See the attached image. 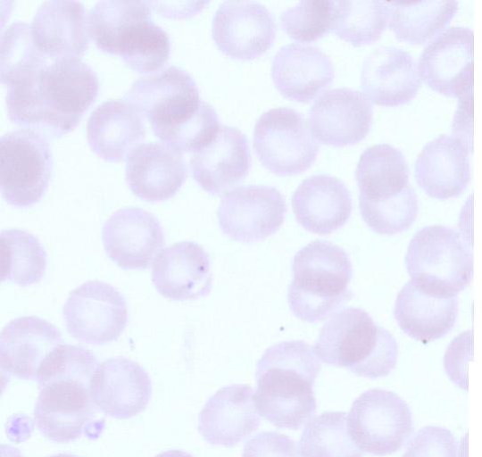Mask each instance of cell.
I'll use <instances>...</instances> for the list:
<instances>
[{
    "instance_id": "obj_1",
    "label": "cell",
    "mask_w": 482,
    "mask_h": 457,
    "mask_svg": "<svg viewBox=\"0 0 482 457\" xmlns=\"http://www.w3.org/2000/svg\"><path fill=\"white\" fill-rule=\"evenodd\" d=\"M98 88L96 72L79 57L49 60L7 85V113L17 124L60 137L78 125Z\"/></svg>"
},
{
    "instance_id": "obj_2",
    "label": "cell",
    "mask_w": 482,
    "mask_h": 457,
    "mask_svg": "<svg viewBox=\"0 0 482 457\" xmlns=\"http://www.w3.org/2000/svg\"><path fill=\"white\" fill-rule=\"evenodd\" d=\"M98 366L92 352L73 345H58L43 361L34 421L45 437L70 443L87 429L96 413L90 383Z\"/></svg>"
},
{
    "instance_id": "obj_3",
    "label": "cell",
    "mask_w": 482,
    "mask_h": 457,
    "mask_svg": "<svg viewBox=\"0 0 482 457\" xmlns=\"http://www.w3.org/2000/svg\"><path fill=\"white\" fill-rule=\"evenodd\" d=\"M123 99L149 120L155 136L177 150L196 145L213 124L215 109L201 99L192 76L175 65L137 79Z\"/></svg>"
},
{
    "instance_id": "obj_4",
    "label": "cell",
    "mask_w": 482,
    "mask_h": 457,
    "mask_svg": "<svg viewBox=\"0 0 482 457\" xmlns=\"http://www.w3.org/2000/svg\"><path fill=\"white\" fill-rule=\"evenodd\" d=\"M320 363L309 344L290 340L269 347L257 362L254 403L277 428L299 429L317 408L313 386Z\"/></svg>"
},
{
    "instance_id": "obj_5",
    "label": "cell",
    "mask_w": 482,
    "mask_h": 457,
    "mask_svg": "<svg viewBox=\"0 0 482 457\" xmlns=\"http://www.w3.org/2000/svg\"><path fill=\"white\" fill-rule=\"evenodd\" d=\"M149 1L101 0L90 9V36L100 49L119 54L138 72H152L169 59L168 33L152 20Z\"/></svg>"
},
{
    "instance_id": "obj_6",
    "label": "cell",
    "mask_w": 482,
    "mask_h": 457,
    "mask_svg": "<svg viewBox=\"0 0 482 457\" xmlns=\"http://www.w3.org/2000/svg\"><path fill=\"white\" fill-rule=\"evenodd\" d=\"M322 362L346 368L353 374L378 378L395 367V338L377 325L368 312L349 307L331 314L322 326L313 348Z\"/></svg>"
},
{
    "instance_id": "obj_7",
    "label": "cell",
    "mask_w": 482,
    "mask_h": 457,
    "mask_svg": "<svg viewBox=\"0 0 482 457\" xmlns=\"http://www.w3.org/2000/svg\"><path fill=\"white\" fill-rule=\"evenodd\" d=\"M292 271L287 301L302 320L321 321L352 298L348 285L353 267L348 253L328 241L315 240L299 250Z\"/></svg>"
},
{
    "instance_id": "obj_8",
    "label": "cell",
    "mask_w": 482,
    "mask_h": 457,
    "mask_svg": "<svg viewBox=\"0 0 482 457\" xmlns=\"http://www.w3.org/2000/svg\"><path fill=\"white\" fill-rule=\"evenodd\" d=\"M411 280L443 295L457 296L473 277V256L462 233L443 225L424 227L411 238L405 256Z\"/></svg>"
},
{
    "instance_id": "obj_9",
    "label": "cell",
    "mask_w": 482,
    "mask_h": 457,
    "mask_svg": "<svg viewBox=\"0 0 482 457\" xmlns=\"http://www.w3.org/2000/svg\"><path fill=\"white\" fill-rule=\"evenodd\" d=\"M52 148L37 130L21 128L0 137L1 194L7 204L27 208L45 195L53 171Z\"/></svg>"
},
{
    "instance_id": "obj_10",
    "label": "cell",
    "mask_w": 482,
    "mask_h": 457,
    "mask_svg": "<svg viewBox=\"0 0 482 457\" xmlns=\"http://www.w3.org/2000/svg\"><path fill=\"white\" fill-rule=\"evenodd\" d=\"M346 427L356 446L374 455L397 452L413 433L411 412L405 400L379 388L367 390L353 402Z\"/></svg>"
},
{
    "instance_id": "obj_11",
    "label": "cell",
    "mask_w": 482,
    "mask_h": 457,
    "mask_svg": "<svg viewBox=\"0 0 482 457\" xmlns=\"http://www.w3.org/2000/svg\"><path fill=\"white\" fill-rule=\"evenodd\" d=\"M253 148L266 169L278 176H292L313 164L320 146L301 112L289 107H278L265 112L257 120Z\"/></svg>"
},
{
    "instance_id": "obj_12",
    "label": "cell",
    "mask_w": 482,
    "mask_h": 457,
    "mask_svg": "<svg viewBox=\"0 0 482 457\" xmlns=\"http://www.w3.org/2000/svg\"><path fill=\"white\" fill-rule=\"evenodd\" d=\"M62 315L69 334L81 343L102 345L115 341L129 320L124 296L112 285L91 280L72 290Z\"/></svg>"
},
{
    "instance_id": "obj_13",
    "label": "cell",
    "mask_w": 482,
    "mask_h": 457,
    "mask_svg": "<svg viewBox=\"0 0 482 457\" xmlns=\"http://www.w3.org/2000/svg\"><path fill=\"white\" fill-rule=\"evenodd\" d=\"M286 212L285 197L276 187L250 185L226 193L218 207L217 217L227 237L250 244L275 234L282 226Z\"/></svg>"
},
{
    "instance_id": "obj_14",
    "label": "cell",
    "mask_w": 482,
    "mask_h": 457,
    "mask_svg": "<svg viewBox=\"0 0 482 457\" xmlns=\"http://www.w3.org/2000/svg\"><path fill=\"white\" fill-rule=\"evenodd\" d=\"M272 13L259 2L226 1L215 12L212 38L226 55L237 60H253L272 46L276 36Z\"/></svg>"
},
{
    "instance_id": "obj_15",
    "label": "cell",
    "mask_w": 482,
    "mask_h": 457,
    "mask_svg": "<svg viewBox=\"0 0 482 457\" xmlns=\"http://www.w3.org/2000/svg\"><path fill=\"white\" fill-rule=\"evenodd\" d=\"M473 30L453 26L433 38L419 59V73L429 87L460 97L472 92Z\"/></svg>"
},
{
    "instance_id": "obj_16",
    "label": "cell",
    "mask_w": 482,
    "mask_h": 457,
    "mask_svg": "<svg viewBox=\"0 0 482 457\" xmlns=\"http://www.w3.org/2000/svg\"><path fill=\"white\" fill-rule=\"evenodd\" d=\"M105 253L124 270L147 269L165 245L158 219L137 207L113 212L102 228Z\"/></svg>"
},
{
    "instance_id": "obj_17",
    "label": "cell",
    "mask_w": 482,
    "mask_h": 457,
    "mask_svg": "<svg viewBox=\"0 0 482 457\" xmlns=\"http://www.w3.org/2000/svg\"><path fill=\"white\" fill-rule=\"evenodd\" d=\"M372 104L360 91L338 87L324 91L311 106L308 125L321 143L332 146L357 144L369 133Z\"/></svg>"
},
{
    "instance_id": "obj_18",
    "label": "cell",
    "mask_w": 482,
    "mask_h": 457,
    "mask_svg": "<svg viewBox=\"0 0 482 457\" xmlns=\"http://www.w3.org/2000/svg\"><path fill=\"white\" fill-rule=\"evenodd\" d=\"M95 405L104 414L126 420L142 412L152 396V381L137 362L120 356L102 362L90 383Z\"/></svg>"
},
{
    "instance_id": "obj_19",
    "label": "cell",
    "mask_w": 482,
    "mask_h": 457,
    "mask_svg": "<svg viewBox=\"0 0 482 457\" xmlns=\"http://www.w3.org/2000/svg\"><path fill=\"white\" fill-rule=\"evenodd\" d=\"M251 164L246 136L238 129L225 125H220L215 136L195 151L190 159L194 179L212 195L243 181Z\"/></svg>"
},
{
    "instance_id": "obj_20",
    "label": "cell",
    "mask_w": 482,
    "mask_h": 457,
    "mask_svg": "<svg viewBox=\"0 0 482 457\" xmlns=\"http://www.w3.org/2000/svg\"><path fill=\"white\" fill-rule=\"evenodd\" d=\"M151 278L158 293L173 301L206 296L212 286L209 254L195 242L175 243L156 256Z\"/></svg>"
},
{
    "instance_id": "obj_21",
    "label": "cell",
    "mask_w": 482,
    "mask_h": 457,
    "mask_svg": "<svg viewBox=\"0 0 482 457\" xmlns=\"http://www.w3.org/2000/svg\"><path fill=\"white\" fill-rule=\"evenodd\" d=\"M259 417L253 388L235 384L220 388L198 417V431L212 445L232 447L258 429Z\"/></svg>"
},
{
    "instance_id": "obj_22",
    "label": "cell",
    "mask_w": 482,
    "mask_h": 457,
    "mask_svg": "<svg viewBox=\"0 0 482 457\" xmlns=\"http://www.w3.org/2000/svg\"><path fill=\"white\" fill-rule=\"evenodd\" d=\"M126 181L139 198L162 202L172 197L187 176L181 153L159 142L139 144L128 154Z\"/></svg>"
},
{
    "instance_id": "obj_23",
    "label": "cell",
    "mask_w": 482,
    "mask_h": 457,
    "mask_svg": "<svg viewBox=\"0 0 482 457\" xmlns=\"http://www.w3.org/2000/svg\"><path fill=\"white\" fill-rule=\"evenodd\" d=\"M62 342L60 330L42 318L24 316L11 320L0 335L2 377L36 380L43 361Z\"/></svg>"
},
{
    "instance_id": "obj_24",
    "label": "cell",
    "mask_w": 482,
    "mask_h": 457,
    "mask_svg": "<svg viewBox=\"0 0 482 457\" xmlns=\"http://www.w3.org/2000/svg\"><path fill=\"white\" fill-rule=\"evenodd\" d=\"M32 38L51 60L79 57L88 46V17L76 0H47L37 8L31 23Z\"/></svg>"
},
{
    "instance_id": "obj_25",
    "label": "cell",
    "mask_w": 482,
    "mask_h": 457,
    "mask_svg": "<svg viewBox=\"0 0 482 457\" xmlns=\"http://www.w3.org/2000/svg\"><path fill=\"white\" fill-rule=\"evenodd\" d=\"M361 85L372 103L397 106L415 97L421 80L417 63L410 53L395 46H380L366 56Z\"/></svg>"
},
{
    "instance_id": "obj_26",
    "label": "cell",
    "mask_w": 482,
    "mask_h": 457,
    "mask_svg": "<svg viewBox=\"0 0 482 457\" xmlns=\"http://www.w3.org/2000/svg\"><path fill=\"white\" fill-rule=\"evenodd\" d=\"M335 75L330 57L315 46L291 43L273 57L271 77L287 98L305 103L328 87Z\"/></svg>"
},
{
    "instance_id": "obj_27",
    "label": "cell",
    "mask_w": 482,
    "mask_h": 457,
    "mask_svg": "<svg viewBox=\"0 0 482 457\" xmlns=\"http://www.w3.org/2000/svg\"><path fill=\"white\" fill-rule=\"evenodd\" d=\"M470 151L461 140L447 134L428 141L415 161L418 185L434 198L460 195L470 179Z\"/></svg>"
},
{
    "instance_id": "obj_28",
    "label": "cell",
    "mask_w": 482,
    "mask_h": 457,
    "mask_svg": "<svg viewBox=\"0 0 482 457\" xmlns=\"http://www.w3.org/2000/svg\"><path fill=\"white\" fill-rule=\"evenodd\" d=\"M296 221L307 231L328 235L343 227L351 216V194L339 179L327 174L310 176L292 196Z\"/></svg>"
},
{
    "instance_id": "obj_29",
    "label": "cell",
    "mask_w": 482,
    "mask_h": 457,
    "mask_svg": "<svg viewBox=\"0 0 482 457\" xmlns=\"http://www.w3.org/2000/svg\"><path fill=\"white\" fill-rule=\"evenodd\" d=\"M457 315V296L429 292L411 280L403 287L395 303L394 316L400 328L423 344L450 332Z\"/></svg>"
},
{
    "instance_id": "obj_30",
    "label": "cell",
    "mask_w": 482,
    "mask_h": 457,
    "mask_svg": "<svg viewBox=\"0 0 482 457\" xmlns=\"http://www.w3.org/2000/svg\"><path fill=\"white\" fill-rule=\"evenodd\" d=\"M143 116L124 99H108L91 112L87 137L91 148L108 161H119L144 139Z\"/></svg>"
},
{
    "instance_id": "obj_31",
    "label": "cell",
    "mask_w": 482,
    "mask_h": 457,
    "mask_svg": "<svg viewBox=\"0 0 482 457\" xmlns=\"http://www.w3.org/2000/svg\"><path fill=\"white\" fill-rule=\"evenodd\" d=\"M355 179L359 199H388L409 185L408 163L400 149L389 144L374 145L361 154Z\"/></svg>"
},
{
    "instance_id": "obj_32",
    "label": "cell",
    "mask_w": 482,
    "mask_h": 457,
    "mask_svg": "<svg viewBox=\"0 0 482 457\" xmlns=\"http://www.w3.org/2000/svg\"><path fill=\"white\" fill-rule=\"evenodd\" d=\"M389 27L397 39L423 44L439 35L458 10L457 1L387 2Z\"/></svg>"
},
{
    "instance_id": "obj_33",
    "label": "cell",
    "mask_w": 482,
    "mask_h": 457,
    "mask_svg": "<svg viewBox=\"0 0 482 457\" xmlns=\"http://www.w3.org/2000/svg\"><path fill=\"white\" fill-rule=\"evenodd\" d=\"M0 261L1 281L20 287L38 283L47 263L46 250L38 238L18 228L1 230Z\"/></svg>"
},
{
    "instance_id": "obj_34",
    "label": "cell",
    "mask_w": 482,
    "mask_h": 457,
    "mask_svg": "<svg viewBox=\"0 0 482 457\" xmlns=\"http://www.w3.org/2000/svg\"><path fill=\"white\" fill-rule=\"evenodd\" d=\"M389 19L387 2L335 1L334 32L353 46L369 45L381 36Z\"/></svg>"
},
{
    "instance_id": "obj_35",
    "label": "cell",
    "mask_w": 482,
    "mask_h": 457,
    "mask_svg": "<svg viewBox=\"0 0 482 457\" xmlns=\"http://www.w3.org/2000/svg\"><path fill=\"white\" fill-rule=\"evenodd\" d=\"M302 457H362L352 440L345 411H325L311 419L301 435Z\"/></svg>"
},
{
    "instance_id": "obj_36",
    "label": "cell",
    "mask_w": 482,
    "mask_h": 457,
    "mask_svg": "<svg viewBox=\"0 0 482 457\" xmlns=\"http://www.w3.org/2000/svg\"><path fill=\"white\" fill-rule=\"evenodd\" d=\"M361 215L376 233L395 235L407 230L419 212V200L409 184L398 195L385 200L359 199Z\"/></svg>"
},
{
    "instance_id": "obj_37",
    "label": "cell",
    "mask_w": 482,
    "mask_h": 457,
    "mask_svg": "<svg viewBox=\"0 0 482 457\" xmlns=\"http://www.w3.org/2000/svg\"><path fill=\"white\" fill-rule=\"evenodd\" d=\"M50 59L36 46L31 25L14 21L1 36V81L6 85Z\"/></svg>"
},
{
    "instance_id": "obj_38",
    "label": "cell",
    "mask_w": 482,
    "mask_h": 457,
    "mask_svg": "<svg viewBox=\"0 0 482 457\" xmlns=\"http://www.w3.org/2000/svg\"><path fill=\"white\" fill-rule=\"evenodd\" d=\"M335 1L302 0L280 14V25L292 38L312 42L333 29Z\"/></svg>"
},
{
    "instance_id": "obj_39",
    "label": "cell",
    "mask_w": 482,
    "mask_h": 457,
    "mask_svg": "<svg viewBox=\"0 0 482 457\" xmlns=\"http://www.w3.org/2000/svg\"><path fill=\"white\" fill-rule=\"evenodd\" d=\"M402 457H460L459 445L449 429L427 426L417 432Z\"/></svg>"
},
{
    "instance_id": "obj_40",
    "label": "cell",
    "mask_w": 482,
    "mask_h": 457,
    "mask_svg": "<svg viewBox=\"0 0 482 457\" xmlns=\"http://www.w3.org/2000/svg\"><path fill=\"white\" fill-rule=\"evenodd\" d=\"M242 457H301L298 445L289 436L276 431H262L245 445Z\"/></svg>"
},
{
    "instance_id": "obj_41",
    "label": "cell",
    "mask_w": 482,
    "mask_h": 457,
    "mask_svg": "<svg viewBox=\"0 0 482 457\" xmlns=\"http://www.w3.org/2000/svg\"><path fill=\"white\" fill-rule=\"evenodd\" d=\"M458 108L453 120V137L472 149V92L458 97Z\"/></svg>"
},
{
    "instance_id": "obj_42",
    "label": "cell",
    "mask_w": 482,
    "mask_h": 457,
    "mask_svg": "<svg viewBox=\"0 0 482 457\" xmlns=\"http://www.w3.org/2000/svg\"><path fill=\"white\" fill-rule=\"evenodd\" d=\"M149 4L154 10L167 17H185L199 12L207 2H182L181 5L173 2L149 1Z\"/></svg>"
},
{
    "instance_id": "obj_43",
    "label": "cell",
    "mask_w": 482,
    "mask_h": 457,
    "mask_svg": "<svg viewBox=\"0 0 482 457\" xmlns=\"http://www.w3.org/2000/svg\"><path fill=\"white\" fill-rule=\"evenodd\" d=\"M155 457H194L183 450H168L157 454Z\"/></svg>"
},
{
    "instance_id": "obj_44",
    "label": "cell",
    "mask_w": 482,
    "mask_h": 457,
    "mask_svg": "<svg viewBox=\"0 0 482 457\" xmlns=\"http://www.w3.org/2000/svg\"><path fill=\"white\" fill-rule=\"evenodd\" d=\"M49 457H78V456L74 454H71V453H57V454L51 455Z\"/></svg>"
}]
</instances>
